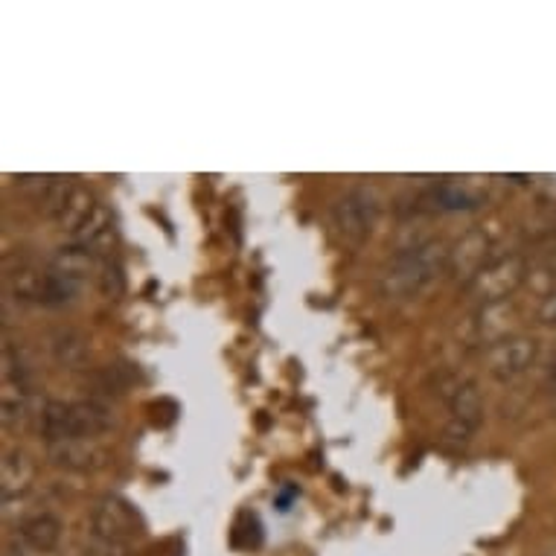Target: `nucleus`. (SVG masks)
Here are the masks:
<instances>
[{"label":"nucleus","instance_id":"obj_20","mask_svg":"<svg viewBox=\"0 0 556 556\" xmlns=\"http://www.w3.org/2000/svg\"><path fill=\"white\" fill-rule=\"evenodd\" d=\"M539 320L547 327H556V286L551 292H545V298L539 303Z\"/></svg>","mask_w":556,"mask_h":556},{"label":"nucleus","instance_id":"obj_16","mask_svg":"<svg viewBox=\"0 0 556 556\" xmlns=\"http://www.w3.org/2000/svg\"><path fill=\"white\" fill-rule=\"evenodd\" d=\"M50 350H53L55 362L67 367V370H83L88 365V341L74 329L55 332L53 341H50Z\"/></svg>","mask_w":556,"mask_h":556},{"label":"nucleus","instance_id":"obj_7","mask_svg":"<svg viewBox=\"0 0 556 556\" xmlns=\"http://www.w3.org/2000/svg\"><path fill=\"white\" fill-rule=\"evenodd\" d=\"M528 277V260L521 254L495 256L493 263L486 265L469 286V292L483 306H495V303L507 301Z\"/></svg>","mask_w":556,"mask_h":556},{"label":"nucleus","instance_id":"obj_4","mask_svg":"<svg viewBox=\"0 0 556 556\" xmlns=\"http://www.w3.org/2000/svg\"><path fill=\"white\" fill-rule=\"evenodd\" d=\"M93 274V254L83 245H67L55 251L47 265V306H64L79 298Z\"/></svg>","mask_w":556,"mask_h":556},{"label":"nucleus","instance_id":"obj_14","mask_svg":"<svg viewBox=\"0 0 556 556\" xmlns=\"http://www.w3.org/2000/svg\"><path fill=\"white\" fill-rule=\"evenodd\" d=\"M420 201L426 211H475L478 207V199L460 184H440Z\"/></svg>","mask_w":556,"mask_h":556},{"label":"nucleus","instance_id":"obj_10","mask_svg":"<svg viewBox=\"0 0 556 556\" xmlns=\"http://www.w3.org/2000/svg\"><path fill=\"white\" fill-rule=\"evenodd\" d=\"M7 271V292L21 303H45L47 306V268H36L29 260H18V265H3Z\"/></svg>","mask_w":556,"mask_h":556},{"label":"nucleus","instance_id":"obj_13","mask_svg":"<svg viewBox=\"0 0 556 556\" xmlns=\"http://www.w3.org/2000/svg\"><path fill=\"white\" fill-rule=\"evenodd\" d=\"M33 460L24 452H7L3 455V472H0V495L10 504L12 498H21L33 486Z\"/></svg>","mask_w":556,"mask_h":556},{"label":"nucleus","instance_id":"obj_11","mask_svg":"<svg viewBox=\"0 0 556 556\" xmlns=\"http://www.w3.org/2000/svg\"><path fill=\"white\" fill-rule=\"evenodd\" d=\"M47 448H50V457H53L55 466L74 469V472L97 469L105 460V452L93 440H62V443H50Z\"/></svg>","mask_w":556,"mask_h":556},{"label":"nucleus","instance_id":"obj_12","mask_svg":"<svg viewBox=\"0 0 556 556\" xmlns=\"http://www.w3.org/2000/svg\"><path fill=\"white\" fill-rule=\"evenodd\" d=\"M18 539L36 554H50L62 539V519L53 513H36V516L21 521Z\"/></svg>","mask_w":556,"mask_h":556},{"label":"nucleus","instance_id":"obj_8","mask_svg":"<svg viewBox=\"0 0 556 556\" xmlns=\"http://www.w3.org/2000/svg\"><path fill=\"white\" fill-rule=\"evenodd\" d=\"M539 358V344L536 338L528 336H507L502 341H495L490 350H486V370L498 382H510V379H519L521 374H528L530 367L536 365Z\"/></svg>","mask_w":556,"mask_h":556},{"label":"nucleus","instance_id":"obj_18","mask_svg":"<svg viewBox=\"0 0 556 556\" xmlns=\"http://www.w3.org/2000/svg\"><path fill=\"white\" fill-rule=\"evenodd\" d=\"M135 374L128 370V365H114V367H102L100 374L93 376V382H97V391L102 393H123L131 384Z\"/></svg>","mask_w":556,"mask_h":556},{"label":"nucleus","instance_id":"obj_15","mask_svg":"<svg viewBox=\"0 0 556 556\" xmlns=\"http://www.w3.org/2000/svg\"><path fill=\"white\" fill-rule=\"evenodd\" d=\"M76 190H79V187H74L67 178H55V175L53 178H41V184H38V207H41L50 219H62Z\"/></svg>","mask_w":556,"mask_h":556},{"label":"nucleus","instance_id":"obj_17","mask_svg":"<svg viewBox=\"0 0 556 556\" xmlns=\"http://www.w3.org/2000/svg\"><path fill=\"white\" fill-rule=\"evenodd\" d=\"M97 283H100V292L109 298V301H117L119 294L126 292V274L119 268L117 260L105 256L100 265V274H97Z\"/></svg>","mask_w":556,"mask_h":556},{"label":"nucleus","instance_id":"obj_1","mask_svg":"<svg viewBox=\"0 0 556 556\" xmlns=\"http://www.w3.org/2000/svg\"><path fill=\"white\" fill-rule=\"evenodd\" d=\"M448 268V248L438 239L405 248L379 274V294L384 301H414Z\"/></svg>","mask_w":556,"mask_h":556},{"label":"nucleus","instance_id":"obj_6","mask_svg":"<svg viewBox=\"0 0 556 556\" xmlns=\"http://www.w3.org/2000/svg\"><path fill=\"white\" fill-rule=\"evenodd\" d=\"M91 528L93 539L126 545V542H135V539L143 536L147 525L140 519V513L135 510V504L126 502L123 495H105L93 507Z\"/></svg>","mask_w":556,"mask_h":556},{"label":"nucleus","instance_id":"obj_3","mask_svg":"<svg viewBox=\"0 0 556 556\" xmlns=\"http://www.w3.org/2000/svg\"><path fill=\"white\" fill-rule=\"evenodd\" d=\"M438 396L448 402L452 408V422L446 429V443H457L464 446L475 434V429L483 420V402L481 393L475 388V382L464 379V376L446 374L438 379Z\"/></svg>","mask_w":556,"mask_h":556},{"label":"nucleus","instance_id":"obj_2","mask_svg":"<svg viewBox=\"0 0 556 556\" xmlns=\"http://www.w3.org/2000/svg\"><path fill=\"white\" fill-rule=\"evenodd\" d=\"M111 410L102 402H47L41 410V434L47 446L62 440H93L111 429Z\"/></svg>","mask_w":556,"mask_h":556},{"label":"nucleus","instance_id":"obj_5","mask_svg":"<svg viewBox=\"0 0 556 556\" xmlns=\"http://www.w3.org/2000/svg\"><path fill=\"white\" fill-rule=\"evenodd\" d=\"M379 219V195L370 187H353L332 204V228L350 245H362Z\"/></svg>","mask_w":556,"mask_h":556},{"label":"nucleus","instance_id":"obj_19","mask_svg":"<svg viewBox=\"0 0 556 556\" xmlns=\"http://www.w3.org/2000/svg\"><path fill=\"white\" fill-rule=\"evenodd\" d=\"M528 233L533 239H547L556 233V201H545L536 213H533V219L528 222Z\"/></svg>","mask_w":556,"mask_h":556},{"label":"nucleus","instance_id":"obj_9","mask_svg":"<svg viewBox=\"0 0 556 556\" xmlns=\"http://www.w3.org/2000/svg\"><path fill=\"white\" fill-rule=\"evenodd\" d=\"M493 263V239L481 228L466 230L464 237L457 239L455 245L448 248V268L455 283L472 286L478 274Z\"/></svg>","mask_w":556,"mask_h":556},{"label":"nucleus","instance_id":"obj_21","mask_svg":"<svg viewBox=\"0 0 556 556\" xmlns=\"http://www.w3.org/2000/svg\"><path fill=\"white\" fill-rule=\"evenodd\" d=\"M539 274H542V277H551L556 283V251H551V254L545 256V263H542Z\"/></svg>","mask_w":556,"mask_h":556}]
</instances>
